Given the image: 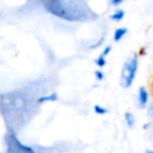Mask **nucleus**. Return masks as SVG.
I'll return each instance as SVG.
<instances>
[{"instance_id":"nucleus-3","label":"nucleus","mask_w":153,"mask_h":153,"mask_svg":"<svg viewBox=\"0 0 153 153\" xmlns=\"http://www.w3.org/2000/svg\"><path fill=\"white\" fill-rule=\"evenodd\" d=\"M5 142H6V147H7L8 153H36V151L32 147L24 145L17 137L16 131H13L11 129L5 136Z\"/></svg>"},{"instance_id":"nucleus-2","label":"nucleus","mask_w":153,"mask_h":153,"mask_svg":"<svg viewBox=\"0 0 153 153\" xmlns=\"http://www.w3.org/2000/svg\"><path fill=\"white\" fill-rule=\"evenodd\" d=\"M139 68V57L137 54H133L123 65L122 72H121V85L124 88H129L134 79L136 76V72Z\"/></svg>"},{"instance_id":"nucleus-12","label":"nucleus","mask_w":153,"mask_h":153,"mask_svg":"<svg viewBox=\"0 0 153 153\" xmlns=\"http://www.w3.org/2000/svg\"><path fill=\"white\" fill-rule=\"evenodd\" d=\"M111 49H112V47H111V45H106V47H105V48H104V49L102 50V55L106 57V56H108V55L110 54V51H111Z\"/></svg>"},{"instance_id":"nucleus-5","label":"nucleus","mask_w":153,"mask_h":153,"mask_svg":"<svg viewBox=\"0 0 153 153\" xmlns=\"http://www.w3.org/2000/svg\"><path fill=\"white\" fill-rule=\"evenodd\" d=\"M57 99H59L57 93L53 92V93H49V94H47V96L39 97V98L36 100V103H37V104H42V103H47V102H56Z\"/></svg>"},{"instance_id":"nucleus-6","label":"nucleus","mask_w":153,"mask_h":153,"mask_svg":"<svg viewBox=\"0 0 153 153\" xmlns=\"http://www.w3.org/2000/svg\"><path fill=\"white\" fill-rule=\"evenodd\" d=\"M127 32H128V30H127V27H117L115 31H114V42H120V41H122V38L127 35Z\"/></svg>"},{"instance_id":"nucleus-4","label":"nucleus","mask_w":153,"mask_h":153,"mask_svg":"<svg viewBox=\"0 0 153 153\" xmlns=\"http://www.w3.org/2000/svg\"><path fill=\"white\" fill-rule=\"evenodd\" d=\"M148 98H149V94H148L147 88L145 86H140L137 90V105L140 109H145L147 106Z\"/></svg>"},{"instance_id":"nucleus-14","label":"nucleus","mask_w":153,"mask_h":153,"mask_svg":"<svg viewBox=\"0 0 153 153\" xmlns=\"http://www.w3.org/2000/svg\"><path fill=\"white\" fill-rule=\"evenodd\" d=\"M143 153H153V149H146Z\"/></svg>"},{"instance_id":"nucleus-1","label":"nucleus","mask_w":153,"mask_h":153,"mask_svg":"<svg viewBox=\"0 0 153 153\" xmlns=\"http://www.w3.org/2000/svg\"><path fill=\"white\" fill-rule=\"evenodd\" d=\"M43 7L53 16L72 22V20H79L74 12L71 11L69 4L71 0H41Z\"/></svg>"},{"instance_id":"nucleus-11","label":"nucleus","mask_w":153,"mask_h":153,"mask_svg":"<svg viewBox=\"0 0 153 153\" xmlns=\"http://www.w3.org/2000/svg\"><path fill=\"white\" fill-rule=\"evenodd\" d=\"M94 78L97 81H103L104 80V72H102L100 69L94 71Z\"/></svg>"},{"instance_id":"nucleus-10","label":"nucleus","mask_w":153,"mask_h":153,"mask_svg":"<svg viewBox=\"0 0 153 153\" xmlns=\"http://www.w3.org/2000/svg\"><path fill=\"white\" fill-rule=\"evenodd\" d=\"M94 62H96V65H97L99 68H103V67L106 65V59H105V56H103V55L100 54V55L96 59V61H94Z\"/></svg>"},{"instance_id":"nucleus-7","label":"nucleus","mask_w":153,"mask_h":153,"mask_svg":"<svg viewBox=\"0 0 153 153\" xmlns=\"http://www.w3.org/2000/svg\"><path fill=\"white\" fill-rule=\"evenodd\" d=\"M124 120H126V124L128 128H133L135 126V117H134L133 112H130V111L124 112Z\"/></svg>"},{"instance_id":"nucleus-15","label":"nucleus","mask_w":153,"mask_h":153,"mask_svg":"<svg viewBox=\"0 0 153 153\" xmlns=\"http://www.w3.org/2000/svg\"><path fill=\"white\" fill-rule=\"evenodd\" d=\"M152 88H153V84H152Z\"/></svg>"},{"instance_id":"nucleus-13","label":"nucleus","mask_w":153,"mask_h":153,"mask_svg":"<svg viewBox=\"0 0 153 153\" xmlns=\"http://www.w3.org/2000/svg\"><path fill=\"white\" fill-rule=\"evenodd\" d=\"M123 1H124V0H110V4H111L112 6H120V5L123 4Z\"/></svg>"},{"instance_id":"nucleus-9","label":"nucleus","mask_w":153,"mask_h":153,"mask_svg":"<svg viewBox=\"0 0 153 153\" xmlns=\"http://www.w3.org/2000/svg\"><path fill=\"white\" fill-rule=\"evenodd\" d=\"M93 111L96 114H98V115H105V114H108L109 110L106 108H104V106H100L99 104H94L93 105Z\"/></svg>"},{"instance_id":"nucleus-8","label":"nucleus","mask_w":153,"mask_h":153,"mask_svg":"<svg viewBox=\"0 0 153 153\" xmlns=\"http://www.w3.org/2000/svg\"><path fill=\"white\" fill-rule=\"evenodd\" d=\"M124 16H126V12L123 10H117L116 12H114L112 14H110V19L114 20V22H116V23H118V22H121L124 18Z\"/></svg>"}]
</instances>
